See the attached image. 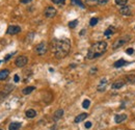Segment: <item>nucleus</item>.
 Here are the masks:
<instances>
[{
    "label": "nucleus",
    "mask_w": 135,
    "mask_h": 130,
    "mask_svg": "<svg viewBox=\"0 0 135 130\" xmlns=\"http://www.w3.org/2000/svg\"><path fill=\"white\" fill-rule=\"evenodd\" d=\"M51 48H52V52L57 58H63L69 54V52H70L71 42L69 39L53 40Z\"/></svg>",
    "instance_id": "obj_1"
},
{
    "label": "nucleus",
    "mask_w": 135,
    "mask_h": 130,
    "mask_svg": "<svg viewBox=\"0 0 135 130\" xmlns=\"http://www.w3.org/2000/svg\"><path fill=\"white\" fill-rule=\"evenodd\" d=\"M107 47H108V45H107L106 42H104V41L97 42L94 45H91L90 48L88 49L86 57L88 59H94V58L100 57L101 55H103L106 52Z\"/></svg>",
    "instance_id": "obj_2"
},
{
    "label": "nucleus",
    "mask_w": 135,
    "mask_h": 130,
    "mask_svg": "<svg viewBox=\"0 0 135 130\" xmlns=\"http://www.w3.org/2000/svg\"><path fill=\"white\" fill-rule=\"evenodd\" d=\"M131 40V37L129 36V34H126V36H123L119 39H116L114 42H113V44H112V48L113 49H117V48H120L122 46H124L126 43H128L129 41Z\"/></svg>",
    "instance_id": "obj_3"
},
{
    "label": "nucleus",
    "mask_w": 135,
    "mask_h": 130,
    "mask_svg": "<svg viewBox=\"0 0 135 130\" xmlns=\"http://www.w3.org/2000/svg\"><path fill=\"white\" fill-rule=\"evenodd\" d=\"M47 50H48V45H47L46 42L40 43V44H38L36 47V52L39 55H45Z\"/></svg>",
    "instance_id": "obj_4"
},
{
    "label": "nucleus",
    "mask_w": 135,
    "mask_h": 130,
    "mask_svg": "<svg viewBox=\"0 0 135 130\" xmlns=\"http://www.w3.org/2000/svg\"><path fill=\"white\" fill-rule=\"evenodd\" d=\"M27 63H28V58L25 56V55H20V56H18L16 58V60H15V64H16V66L17 67H19V68H23V67H25L27 65Z\"/></svg>",
    "instance_id": "obj_5"
},
{
    "label": "nucleus",
    "mask_w": 135,
    "mask_h": 130,
    "mask_svg": "<svg viewBox=\"0 0 135 130\" xmlns=\"http://www.w3.org/2000/svg\"><path fill=\"white\" fill-rule=\"evenodd\" d=\"M56 10L53 7V6H48L46 10H45V17L46 18H53V17H55L56 15Z\"/></svg>",
    "instance_id": "obj_6"
},
{
    "label": "nucleus",
    "mask_w": 135,
    "mask_h": 130,
    "mask_svg": "<svg viewBox=\"0 0 135 130\" xmlns=\"http://www.w3.org/2000/svg\"><path fill=\"white\" fill-rule=\"evenodd\" d=\"M21 31V27L20 26H17V25H11V26H8V28L6 30V33L7 34H17V33H19Z\"/></svg>",
    "instance_id": "obj_7"
},
{
    "label": "nucleus",
    "mask_w": 135,
    "mask_h": 130,
    "mask_svg": "<svg viewBox=\"0 0 135 130\" xmlns=\"http://www.w3.org/2000/svg\"><path fill=\"white\" fill-rule=\"evenodd\" d=\"M120 13H121L123 16H131V15H132L131 7L128 6V5L122 6V7H121V10H120Z\"/></svg>",
    "instance_id": "obj_8"
},
{
    "label": "nucleus",
    "mask_w": 135,
    "mask_h": 130,
    "mask_svg": "<svg viewBox=\"0 0 135 130\" xmlns=\"http://www.w3.org/2000/svg\"><path fill=\"white\" fill-rule=\"evenodd\" d=\"M124 85H125V80H116L114 83H112L111 88H112V90H119V89L123 88Z\"/></svg>",
    "instance_id": "obj_9"
},
{
    "label": "nucleus",
    "mask_w": 135,
    "mask_h": 130,
    "mask_svg": "<svg viewBox=\"0 0 135 130\" xmlns=\"http://www.w3.org/2000/svg\"><path fill=\"white\" fill-rule=\"evenodd\" d=\"M127 119V115H125V114H122V115H116L114 117V121H115V123H122L124 122V121Z\"/></svg>",
    "instance_id": "obj_10"
},
{
    "label": "nucleus",
    "mask_w": 135,
    "mask_h": 130,
    "mask_svg": "<svg viewBox=\"0 0 135 130\" xmlns=\"http://www.w3.org/2000/svg\"><path fill=\"white\" fill-rule=\"evenodd\" d=\"M87 114H85V112H83V114H80V115H78L77 117L75 118V123H80V122H82V121H84L86 118H87Z\"/></svg>",
    "instance_id": "obj_11"
},
{
    "label": "nucleus",
    "mask_w": 135,
    "mask_h": 130,
    "mask_svg": "<svg viewBox=\"0 0 135 130\" xmlns=\"http://www.w3.org/2000/svg\"><path fill=\"white\" fill-rule=\"evenodd\" d=\"M21 126L22 125L19 122H13V123L10 124V126H8V129L10 130H18V129L21 128Z\"/></svg>",
    "instance_id": "obj_12"
},
{
    "label": "nucleus",
    "mask_w": 135,
    "mask_h": 130,
    "mask_svg": "<svg viewBox=\"0 0 135 130\" xmlns=\"http://www.w3.org/2000/svg\"><path fill=\"white\" fill-rule=\"evenodd\" d=\"M10 75V71L7 70V69H4V70H1L0 71V80H4L8 77Z\"/></svg>",
    "instance_id": "obj_13"
},
{
    "label": "nucleus",
    "mask_w": 135,
    "mask_h": 130,
    "mask_svg": "<svg viewBox=\"0 0 135 130\" xmlns=\"http://www.w3.org/2000/svg\"><path fill=\"white\" fill-rule=\"evenodd\" d=\"M62 116H63V110H62V109H57V110L54 112L53 119H54V121H57V120H59Z\"/></svg>",
    "instance_id": "obj_14"
},
{
    "label": "nucleus",
    "mask_w": 135,
    "mask_h": 130,
    "mask_svg": "<svg viewBox=\"0 0 135 130\" xmlns=\"http://www.w3.org/2000/svg\"><path fill=\"white\" fill-rule=\"evenodd\" d=\"M106 84H107L106 79H102V80H101V82H100V84H99V86H98V91L99 92L105 91L106 90Z\"/></svg>",
    "instance_id": "obj_15"
},
{
    "label": "nucleus",
    "mask_w": 135,
    "mask_h": 130,
    "mask_svg": "<svg viewBox=\"0 0 135 130\" xmlns=\"http://www.w3.org/2000/svg\"><path fill=\"white\" fill-rule=\"evenodd\" d=\"M25 115H26L27 118L32 119V118H35L37 116V111L35 109H28V110H26V112H25Z\"/></svg>",
    "instance_id": "obj_16"
},
{
    "label": "nucleus",
    "mask_w": 135,
    "mask_h": 130,
    "mask_svg": "<svg viewBox=\"0 0 135 130\" xmlns=\"http://www.w3.org/2000/svg\"><path fill=\"white\" fill-rule=\"evenodd\" d=\"M128 63L126 62L125 59H120V60H117V62H115L114 64H113V67L114 68H121V67H123V66H125V65H127Z\"/></svg>",
    "instance_id": "obj_17"
},
{
    "label": "nucleus",
    "mask_w": 135,
    "mask_h": 130,
    "mask_svg": "<svg viewBox=\"0 0 135 130\" xmlns=\"http://www.w3.org/2000/svg\"><path fill=\"white\" fill-rule=\"evenodd\" d=\"M125 81L128 83H135V75H127L125 77Z\"/></svg>",
    "instance_id": "obj_18"
},
{
    "label": "nucleus",
    "mask_w": 135,
    "mask_h": 130,
    "mask_svg": "<svg viewBox=\"0 0 135 130\" xmlns=\"http://www.w3.org/2000/svg\"><path fill=\"white\" fill-rule=\"evenodd\" d=\"M35 90H36L35 86H27V88H25V89L22 91V93H23L24 95H28V94L32 93V92L35 91Z\"/></svg>",
    "instance_id": "obj_19"
},
{
    "label": "nucleus",
    "mask_w": 135,
    "mask_h": 130,
    "mask_svg": "<svg viewBox=\"0 0 135 130\" xmlns=\"http://www.w3.org/2000/svg\"><path fill=\"white\" fill-rule=\"evenodd\" d=\"M115 32V28L113 27V26H110V27H108L107 29H106V31L104 32V34L106 37H109L110 34H112V33H114Z\"/></svg>",
    "instance_id": "obj_20"
},
{
    "label": "nucleus",
    "mask_w": 135,
    "mask_h": 130,
    "mask_svg": "<svg viewBox=\"0 0 135 130\" xmlns=\"http://www.w3.org/2000/svg\"><path fill=\"white\" fill-rule=\"evenodd\" d=\"M127 2H128V0H115V3L120 6H125L127 4Z\"/></svg>",
    "instance_id": "obj_21"
},
{
    "label": "nucleus",
    "mask_w": 135,
    "mask_h": 130,
    "mask_svg": "<svg viewBox=\"0 0 135 130\" xmlns=\"http://www.w3.org/2000/svg\"><path fill=\"white\" fill-rule=\"evenodd\" d=\"M84 1H85L86 4H88V5H90V6H94V5H96L97 3H99L98 0H84Z\"/></svg>",
    "instance_id": "obj_22"
},
{
    "label": "nucleus",
    "mask_w": 135,
    "mask_h": 130,
    "mask_svg": "<svg viewBox=\"0 0 135 130\" xmlns=\"http://www.w3.org/2000/svg\"><path fill=\"white\" fill-rule=\"evenodd\" d=\"M89 105H90V101H89L88 99H85V100H84V101L82 102V106H83V108H88Z\"/></svg>",
    "instance_id": "obj_23"
},
{
    "label": "nucleus",
    "mask_w": 135,
    "mask_h": 130,
    "mask_svg": "<svg viewBox=\"0 0 135 130\" xmlns=\"http://www.w3.org/2000/svg\"><path fill=\"white\" fill-rule=\"evenodd\" d=\"M77 23H78L77 20H73V21H71V22L69 23V27H70V28H75V27H76V25H77Z\"/></svg>",
    "instance_id": "obj_24"
},
{
    "label": "nucleus",
    "mask_w": 135,
    "mask_h": 130,
    "mask_svg": "<svg viewBox=\"0 0 135 130\" xmlns=\"http://www.w3.org/2000/svg\"><path fill=\"white\" fill-rule=\"evenodd\" d=\"M97 23H98V19L97 18H91L90 21H89V25L90 26H95V25H97Z\"/></svg>",
    "instance_id": "obj_25"
},
{
    "label": "nucleus",
    "mask_w": 135,
    "mask_h": 130,
    "mask_svg": "<svg viewBox=\"0 0 135 130\" xmlns=\"http://www.w3.org/2000/svg\"><path fill=\"white\" fill-rule=\"evenodd\" d=\"M52 1L55 4H62V3H64L65 0H52Z\"/></svg>",
    "instance_id": "obj_26"
},
{
    "label": "nucleus",
    "mask_w": 135,
    "mask_h": 130,
    "mask_svg": "<svg viewBox=\"0 0 135 130\" xmlns=\"http://www.w3.org/2000/svg\"><path fill=\"white\" fill-rule=\"evenodd\" d=\"M73 2H75V3H77V4H79L81 7H84V5H83V3L80 1V0H72Z\"/></svg>",
    "instance_id": "obj_27"
},
{
    "label": "nucleus",
    "mask_w": 135,
    "mask_h": 130,
    "mask_svg": "<svg viewBox=\"0 0 135 130\" xmlns=\"http://www.w3.org/2000/svg\"><path fill=\"white\" fill-rule=\"evenodd\" d=\"M133 52H134L133 48H129V49H127V50H126V53H127V54H132Z\"/></svg>",
    "instance_id": "obj_28"
},
{
    "label": "nucleus",
    "mask_w": 135,
    "mask_h": 130,
    "mask_svg": "<svg viewBox=\"0 0 135 130\" xmlns=\"http://www.w3.org/2000/svg\"><path fill=\"white\" fill-rule=\"evenodd\" d=\"M109 1V0H98V2L100 3V4H105V3H107Z\"/></svg>",
    "instance_id": "obj_29"
},
{
    "label": "nucleus",
    "mask_w": 135,
    "mask_h": 130,
    "mask_svg": "<svg viewBox=\"0 0 135 130\" xmlns=\"http://www.w3.org/2000/svg\"><path fill=\"white\" fill-rule=\"evenodd\" d=\"M14 80H15V82H19V80H20L19 75H15L14 76Z\"/></svg>",
    "instance_id": "obj_30"
},
{
    "label": "nucleus",
    "mask_w": 135,
    "mask_h": 130,
    "mask_svg": "<svg viewBox=\"0 0 135 130\" xmlns=\"http://www.w3.org/2000/svg\"><path fill=\"white\" fill-rule=\"evenodd\" d=\"M91 127V122H86L85 123V128H90Z\"/></svg>",
    "instance_id": "obj_31"
},
{
    "label": "nucleus",
    "mask_w": 135,
    "mask_h": 130,
    "mask_svg": "<svg viewBox=\"0 0 135 130\" xmlns=\"http://www.w3.org/2000/svg\"><path fill=\"white\" fill-rule=\"evenodd\" d=\"M30 1H32V0H21V3H28Z\"/></svg>",
    "instance_id": "obj_32"
},
{
    "label": "nucleus",
    "mask_w": 135,
    "mask_h": 130,
    "mask_svg": "<svg viewBox=\"0 0 135 130\" xmlns=\"http://www.w3.org/2000/svg\"><path fill=\"white\" fill-rule=\"evenodd\" d=\"M11 56H12L11 54H7V55L5 56V58H4V60H8V59H10V58H11Z\"/></svg>",
    "instance_id": "obj_33"
},
{
    "label": "nucleus",
    "mask_w": 135,
    "mask_h": 130,
    "mask_svg": "<svg viewBox=\"0 0 135 130\" xmlns=\"http://www.w3.org/2000/svg\"><path fill=\"white\" fill-rule=\"evenodd\" d=\"M2 96H4V94H3V93H0V99L2 98Z\"/></svg>",
    "instance_id": "obj_34"
},
{
    "label": "nucleus",
    "mask_w": 135,
    "mask_h": 130,
    "mask_svg": "<svg viewBox=\"0 0 135 130\" xmlns=\"http://www.w3.org/2000/svg\"><path fill=\"white\" fill-rule=\"evenodd\" d=\"M0 63H1V60H0Z\"/></svg>",
    "instance_id": "obj_35"
},
{
    "label": "nucleus",
    "mask_w": 135,
    "mask_h": 130,
    "mask_svg": "<svg viewBox=\"0 0 135 130\" xmlns=\"http://www.w3.org/2000/svg\"><path fill=\"white\" fill-rule=\"evenodd\" d=\"M0 130H2V129H0Z\"/></svg>",
    "instance_id": "obj_36"
},
{
    "label": "nucleus",
    "mask_w": 135,
    "mask_h": 130,
    "mask_svg": "<svg viewBox=\"0 0 135 130\" xmlns=\"http://www.w3.org/2000/svg\"><path fill=\"white\" fill-rule=\"evenodd\" d=\"M134 28H135V27H134Z\"/></svg>",
    "instance_id": "obj_37"
}]
</instances>
